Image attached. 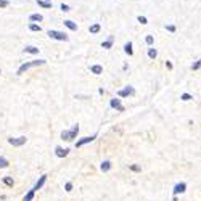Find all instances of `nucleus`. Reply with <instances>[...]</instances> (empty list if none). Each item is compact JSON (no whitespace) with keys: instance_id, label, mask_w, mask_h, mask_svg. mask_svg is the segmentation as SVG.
<instances>
[{"instance_id":"f257e3e1","label":"nucleus","mask_w":201,"mask_h":201,"mask_svg":"<svg viewBox=\"0 0 201 201\" xmlns=\"http://www.w3.org/2000/svg\"><path fill=\"white\" fill-rule=\"evenodd\" d=\"M42 64H45V60H32V61H27V63H23L18 68V74H23L24 71L36 68V66H42Z\"/></svg>"},{"instance_id":"f03ea898","label":"nucleus","mask_w":201,"mask_h":201,"mask_svg":"<svg viewBox=\"0 0 201 201\" xmlns=\"http://www.w3.org/2000/svg\"><path fill=\"white\" fill-rule=\"evenodd\" d=\"M77 133H79V126L76 124V126H72L71 130H63L61 132V138H63V140H68V142H72L77 137Z\"/></svg>"},{"instance_id":"7ed1b4c3","label":"nucleus","mask_w":201,"mask_h":201,"mask_svg":"<svg viewBox=\"0 0 201 201\" xmlns=\"http://www.w3.org/2000/svg\"><path fill=\"white\" fill-rule=\"evenodd\" d=\"M47 36L50 39H55V40H61V42H68L69 40V37L68 34H64V32H61V31H55V29H50L47 32Z\"/></svg>"},{"instance_id":"20e7f679","label":"nucleus","mask_w":201,"mask_h":201,"mask_svg":"<svg viewBox=\"0 0 201 201\" xmlns=\"http://www.w3.org/2000/svg\"><path fill=\"white\" fill-rule=\"evenodd\" d=\"M27 138L23 135V137H18V138H8V143L13 145V147H23V145L26 143Z\"/></svg>"},{"instance_id":"39448f33","label":"nucleus","mask_w":201,"mask_h":201,"mask_svg":"<svg viewBox=\"0 0 201 201\" xmlns=\"http://www.w3.org/2000/svg\"><path fill=\"white\" fill-rule=\"evenodd\" d=\"M95 138H97V133H93V135H90V137H84V138H81V140L76 142V148H79V147H82V145H87V143L93 142Z\"/></svg>"},{"instance_id":"423d86ee","label":"nucleus","mask_w":201,"mask_h":201,"mask_svg":"<svg viewBox=\"0 0 201 201\" xmlns=\"http://www.w3.org/2000/svg\"><path fill=\"white\" fill-rule=\"evenodd\" d=\"M133 93H135V88H133L132 85H127L126 88H122V90L118 92L119 97H129V95H133Z\"/></svg>"},{"instance_id":"0eeeda50","label":"nucleus","mask_w":201,"mask_h":201,"mask_svg":"<svg viewBox=\"0 0 201 201\" xmlns=\"http://www.w3.org/2000/svg\"><path fill=\"white\" fill-rule=\"evenodd\" d=\"M109 106H111V108H116L118 111H124V109H126V108L121 105V100H119V98H113V100H111V102H109Z\"/></svg>"},{"instance_id":"6e6552de","label":"nucleus","mask_w":201,"mask_h":201,"mask_svg":"<svg viewBox=\"0 0 201 201\" xmlns=\"http://www.w3.org/2000/svg\"><path fill=\"white\" fill-rule=\"evenodd\" d=\"M185 190H187V183H185V182L175 183V187H174V195H178V193H185Z\"/></svg>"},{"instance_id":"1a4fd4ad","label":"nucleus","mask_w":201,"mask_h":201,"mask_svg":"<svg viewBox=\"0 0 201 201\" xmlns=\"http://www.w3.org/2000/svg\"><path fill=\"white\" fill-rule=\"evenodd\" d=\"M68 153H69L68 148H61V147L55 148V154H57L58 158H64V156H68Z\"/></svg>"},{"instance_id":"9d476101","label":"nucleus","mask_w":201,"mask_h":201,"mask_svg":"<svg viewBox=\"0 0 201 201\" xmlns=\"http://www.w3.org/2000/svg\"><path fill=\"white\" fill-rule=\"evenodd\" d=\"M29 21H31V23H42V21H43V16L39 15V13H32V15L29 16Z\"/></svg>"},{"instance_id":"9b49d317","label":"nucleus","mask_w":201,"mask_h":201,"mask_svg":"<svg viewBox=\"0 0 201 201\" xmlns=\"http://www.w3.org/2000/svg\"><path fill=\"white\" fill-rule=\"evenodd\" d=\"M113 42H114V36H109V37H108L105 42H102V47L108 50V48H111V47H113Z\"/></svg>"},{"instance_id":"f8f14e48","label":"nucleus","mask_w":201,"mask_h":201,"mask_svg":"<svg viewBox=\"0 0 201 201\" xmlns=\"http://www.w3.org/2000/svg\"><path fill=\"white\" fill-rule=\"evenodd\" d=\"M45 180H47V175H42V177L37 180V183L34 185V190H40V188L43 187V183H45Z\"/></svg>"},{"instance_id":"ddd939ff","label":"nucleus","mask_w":201,"mask_h":201,"mask_svg":"<svg viewBox=\"0 0 201 201\" xmlns=\"http://www.w3.org/2000/svg\"><path fill=\"white\" fill-rule=\"evenodd\" d=\"M24 52H26V53H31V55H37V53H39V48L34 47V45H27V47L24 48Z\"/></svg>"},{"instance_id":"4468645a","label":"nucleus","mask_w":201,"mask_h":201,"mask_svg":"<svg viewBox=\"0 0 201 201\" xmlns=\"http://www.w3.org/2000/svg\"><path fill=\"white\" fill-rule=\"evenodd\" d=\"M100 29H102V26H100V23H95V24H92L90 27H88L90 34H97V32H100Z\"/></svg>"},{"instance_id":"2eb2a0df","label":"nucleus","mask_w":201,"mask_h":201,"mask_svg":"<svg viewBox=\"0 0 201 201\" xmlns=\"http://www.w3.org/2000/svg\"><path fill=\"white\" fill-rule=\"evenodd\" d=\"M90 71L93 72V74H102V72H103V68H102V66H100V64H93V66H90Z\"/></svg>"},{"instance_id":"dca6fc26","label":"nucleus","mask_w":201,"mask_h":201,"mask_svg":"<svg viewBox=\"0 0 201 201\" xmlns=\"http://www.w3.org/2000/svg\"><path fill=\"white\" fill-rule=\"evenodd\" d=\"M64 26L68 27V29H71V31H77V24L72 23L71 19H66V21H64Z\"/></svg>"},{"instance_id":"f3484780","label":"nucleus","mask_w":201,"mask_h":201,"mask_svg":"<svg viewBox=\"0 0 201 201\" xmlns=\"http://www.w3.org/2000/svg\"><path fill=\"white\" fill-rule=\"evenodd\" d=\"M100 169H102L103 172H108L111 169V161H103L102 166H100Z\"/></svg>"},{"instance_id":"a211bd4d","label":"nucleus","mask_w":201,"mask_h":201,"mask_svg":"<svg viewBox=\"0 0 201 201\" xmlns=\"http://www.w3.org/2000/svg\"><path fill=\"white\" fill-rule=\"evenodd\" d=\"M37 3L42 8H52V2H47V0H37Z\"/></svg>"},{"instance_id":"6ab92c4d","label":"nucleus","mask_w":201,"mask_h":201,"mask_svg":"<svg viewBox=\"0 0 201 201\" xmlns=\"http://www.w3.org/2000/svg\"><path fill=\"white\" fill-rule=\"evenodd\" d=\"M124 52H126L127 55H129V57H130V55H133V50H132V42H127L126 45H124Z\"/></svg>"},{"instance_id":"aec40b11","label":"nucleus","mask_w":201,"mask_h":201,"mask_svg":"<svg viewBox=\"0 0 201 201\" xmlns=\"http://www.w3.org/2000/svg\"><path fill=\"white\" fill-rule=\"evenodd\" d=\"M29 31H32V32H40L42 27L39 26V24H36V23H31L29 24Z\"/></svg>"},{"instance_id":"412c9836","label":"nucleus","mask_w":201,"mask_h":201,"mask_svg":"<svg viewBox=\"0 0 201 201\" xmlns=\"http://www.w3.org/2000/svg\"><path fill=\"white\" fill-rule=\"evenodd\" d=\"M148 57L151 58V60H154L156 57H158V52H156V48H148Z\"/></svg>"},{"instance_id":"4be33fe9","label":"nucleus","mask_w":201,"mask_h":201,"mask_svg":"<svg viewBox=\"0 0 201 201\" xmlns=\"http://www.w3.org/2000/svg\"><path fill=\"white\" fill-rule=\"evenodd\" d=\"M34 193H36V190L32 188V190H29V193L24 196V201H32V198H34Z\"/></svg>"},{"instance_id":"5701e85b","label":"nucleus","mask_w":201,"mask_h":201,"mask_svg":"<svg viewBox=\"0 0 201 201\" xmlns=\"http://www.w3.org/2000/svg\"><path fill=\"white\" fill-rule=\"evenodd\" d=\"M3 183L8 187H13V178L12 177H3Z\"/></svg>"},{"instance_id":"b1692460","label":"nucleus","mask_w":201,"mask_h":201,"mask_svg":"<svg viewBox=\"0 0 201 201\" xmlns=\"http://www.w3.org/2000/svg\"><path fill=\"white\" fill-rule=\"evenodd\" d=\"M0 167H2V169L3 167H8V161L5 158H2V156H0Z\"/></svg>"},{"instance_id":"393cba45","label":"nucleus","mask_w":201,"mask_h":201,"mask_svg":"<svg viewBox=\"0 0 201 201\" xmlns=\"http://www.w3.org/2000/svg\"><path fill=\"white\" fill-rule=\"evenodd\" d=\"M199 68H201V60H198L196 63L192 64V69H193V71H196V69H199Z\"/></svg>"},{"instance_id":"a878e982","label":"nucleus","mask_w":201,"mask_h":201,"mask_svg":"<svg viewBox=\"0 0 201 201\" xmlns=\"http://www.w3.org/2000/svg\"><path fill=\"white\" fill-rule=\"evenodd\" d=\"M192 98H193V97H192L190 93H183L182 97H180V100H183V102H188V100H192Z\"/></svg>"},{"instance_id":"bb28decb","label":"nucleus","mask_w":201,"mask_h":201,"mask_svg":"<svg viewBox=\"0 0 201 201\" xmlns=\"http://www.w3.org/2000/svg\"><path fill=\"white\" fill-rule=\"evenodd\" d=\"M145 42L148 43V45H153V42H154V39H153V36H147V39H145Z\"/></svg>"},{"instance_id":"cd10ccee","label":"nucleus","mask_w":201,"mask_h":201,"mask_svg":"<svg viewBox=\"0 0 201 201\" xmlns=\"http://www.w3.org/2000/svg\"><path fill=\"white\" fill-rule=\"evenodd\" d=\"M8 0H0V8H7L8 7Z\"/></svg>"},{"instance_id":"c85d7f7f","label":"nucleus","mask_w":201,"mask_h":201,"mask_svg":"<svg viewBox=\"0 0 201 201\" xmlns=\"http://www.w3.org/2000/svg\"><path fill=\"white\" fill-rule=\"evenodd\" d=\"M137 21H138V23H142V24H147V23H148L145 16H138V18H137Z\"/></svg>"},{"instance_id":"c756f323","label":"nucleus","mask_w":201,"mask_h":201,"mask_svg":"<svg viewBox=\"0 0 201 201\" xmlns=\"http://www.w3.org/2000/svg\"><path fill=\"white\" fill-rule=\"evenodd\" d=\"M60 8L63 10V12H69V10H71V8H69V5H66V3H61V7H60Z\"/></svg>"},{"instance_id":"7c9ffc66","label":"nucleus","mask_w":201,"mask_h":201,"mask_svg":"<svg viewBox=\"0 0 201 201\" xmlns=\"http://www.w3.org/2000/svg\"><path fill=\"white\" fill-rule=\"evenodd\" d=\"M64 190H66V192H71V190H72V183H71V182H68V183L64 185Z\"/></svg>"},{"instance_id":"2f4dec72","label":"nucleus","mask_w":201,"mask_h":201,"mask_svg":"<svg viewBox=\"0 0 201 201\" xmlns=\"http://www.w3.org/2000/svg\"><path fill=\"white\" fill-rule=\"evenodd\" d=\"M166 29L169 31V32H174L175 31V26H172V24H169V26H166Z\"/></svg>"},{"instance_id":"473e14b6","label":"nucleus","mask_w":201,"mask_h":201,"mask_svg":"<svg viewBox=\"0 0 201 201\" xmlns=\"http://www.w3.org/2000/svg\"><path fill=\"white\" fill-rule=\"evenodd\" d=\"M130 169L135 171V172H138V171H140V166H130Z\"/></svg>"},{"instance_id":"72a5a7b5","label":"nucleus","mask_w":201,"mask_h":201,"mask_svg":"<svg viewBox=\"0 0 201 201\" xmlns=\"http://www.w3.org/2000/svg\"><path fill=\"white\" fill-rule=\"evenodd\" d=\"M166 68L167 69H172V63H171V61H166Z\"/></svg>"},{"instance_id":"f704fd0d","label":"nucleus","mask_w":201,"mask_h":201,"mask_svg":"<svg viewBox=\"0 0 201 201\" xmlns=\"http://www.w3.org/2000/svg\"><path fill=\"white\" fill-rule=\"evenodd\" d=\"M47 2H50V0H47Z\"/></svg>"}]
</instances>
